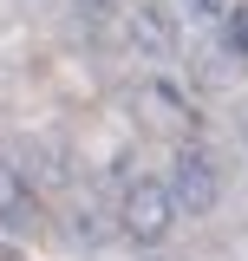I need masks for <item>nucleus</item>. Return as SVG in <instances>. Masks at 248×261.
Masks as SVG:
<instances>
[{"label":"nucleus","instance_id":"obj_1","mask_svg":"<svg viewBox=\"0 0 248 261\" xmlns=\"http://www.w3.org/2000/svg\"><path fill=\"white\" fill-rule=\"evenodd\" d=\"M111 202H118L124 242H137V248L170 242V228H177V216H183V209H177V196H170V183H157V176L131 170V163L111 170Z\"/></svg>","mask_w":248,"mask_h":261},{"label":"nucleus","instance_id":"obj_2","mask_svg":"<svg viewBox=\"0 0 248 261\" xmlns=\"http://www.w3.org/2000/svg\"><path fill=\"white\" fill-rule=\"evenodd\" d=\"M222 190H229V176H222L216 150L183 144V150L170 157V196H177L183 216H216V209H222Z\"/></svg>","mask_w":248,"mask_h":261},{"label":"nucleus","instance_id":"obj_3","mask_svg":"<svg viewBox=\"0 0 248 261\" xmlns=\"http://www.w3.org/2000/svg\"><path fill=\"white\" fill-rule=\"evenodd\" d=\"M124 39H131V53H144L157 65L183 59V33H177V13L163 0H131L124 7Z\"/></svg>","mask_w":248,"mask_h":261},{"label":"nucleus","instance_id":"obj_4","mask_svg":"<svg viewBox=\"0 0 248 261\" xmlns=\"http://www.w3.org/2000/svg\"><path fill=\"white\" fill-rule=\"evenodd\" d=\"M137 105H144V118H151L157 130H170V137H183V130L196 124V98H189L177 79H144V85H137Z\"/></svg>","mask_w":248,"mask_h":261},{"label":"nucleus","instance_id":"obj_5","mask_svg":"<svg viewBox=\"0 0 248 261\" xmlns=\"http://www.w3.org/2000/svg\"><path fill=\"white\" fill-rule=\"evenodd\" d=\"M65 222H72V235L85 242V248H105V242H118V202L105 190H72V209H65Z\"/></svg>","mask_w":248,"mask_h":261},{"label":"nucleus","instance_id":"obj_6","mask_svg":"<svg viewBox=\"0 0 248 261\" xmlns=\"http://www.w3.org/2000/svg\"><path fill=\"white\" fill-rule=\"evenodd\" d=\"M39 222V190H33V176L20 163L0 150V228H13V235H27Z\"/></svg>","mask_w":248,"mask_h":261},{"label":"nucleus","instance_id":"obj_7","mask_svg":"<svg viewBox=\"0 0 248 261\" xmlns=\"http://www.w3.org/2000/svg\"><path fill=\"white\" fill-rule=\"evenodd\" d=\"M20 170L33 176V190H39V183H46V190H79V163L65 157L59 144H33V163H20Z\"/></svg>","mask_w":248,"mask_h":261},{"label":"nucleus","instance_id":"obj_8","mask_svg":"<svg viewBox=\"0 0 248 261\" xmlns=\"http://www.w3.org/2000/svg\"><path fill=\"white\" fill-rule=\"evenodd\" d=\"M222 53L235 65H248V7H229L222 13Z\"/></svg>","mask_w":248,"mask_h":261},{"label":"nucleus","instance_id":"obj_9","mask_svg":"<svg viewBox=\"0 0 248 261\" xmlns=\"http://www.w3.org/2000/svg\"><path fill=\"white\" fill-rule=\"evenodd\" d=\"M189 65H196V79H203V85H229V72H235V59H229V53H209V46H189Z\"/></svg>","mask_w":248,"mask_h":261},{"label":"nucleus","instance_id":"obj_10","mask_svg":"<svg viewBox=\"0 0 248 261\" xmlns=\"http://www.w3.org/2000/svg\"><path fill=\"white\" fill-rule=\"evenodd\" d=\"M189 13H196V20H222V13H229V0H183Z\"/></svg>","mask_w":248,"mask_h":261}]
</instances>
